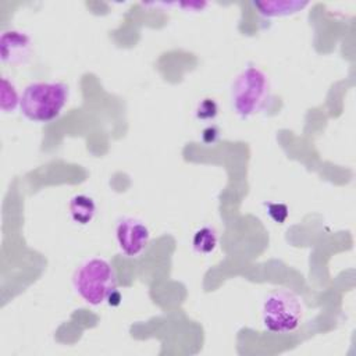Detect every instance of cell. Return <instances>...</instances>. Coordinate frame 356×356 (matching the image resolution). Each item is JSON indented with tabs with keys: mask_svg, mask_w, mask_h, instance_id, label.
I'll return each instance as SVG.
<instances>
[{
	"mask_svg": "<svg viewBox=\"0 0 356 356\" xmlns=\"http://www.w3.org/2000/svg\"><path fill=\"white\" fill-rule=\"evenodd\" d=\"M21 97H18V92L15 85L8 79V78H3L1 79V90H0V106L1 110L8 113V111H14L17 108V106L19 104Z\"/></svg>",
	"mask_w": 356,
	"mask_h": 356,
	"instance_id": "30bf717a",
	"label": "cell"
},
{
	"mask_svg": "<svg viewBox=\"0 0 356 356\" xmlns=\"http://www.w3.org/2000/svg\"><path fill=\"white\" fill-rule=\"evenodd\" d=\"M270 96L267 75L254 65L243 68L231 88V103L241 118H249L261 111Z\"/></svg>",
	"mask_w": 356,
	"mask_h": 356,
	"instance_id": "3957f363",
	"label": "cell"
},
{
	"mask_svg": "<svg viewBox=\"0 0 356 356\" xmlns=\"http://www.w3.org/2000/svg\"><path fill=\"white\" fill-rule=\"evenodd\" d=\"M307 3L299 1H271V3H256L260 8V13L266 17H277V15H288L302 10Z\"/></svg>",
	"mask_w": 356,
	"mask_h": 356,
	"instance_id": "9c48e42d",
	"label": "cell"
},
{
	"mask_svg": "<svg viewBox=\"0 0 356 356\" xmlns=\"http://www.w3.org/2000/svg\"><path fill=\"white\" fill-rule=\"evenodd\" d=\"M303 317V306L299 298L288 289H277L267 295L261 309L263 325L275 334L295 331Z\"/></svg>",
	"mask_w": 356,
	"mask_h": 356,
	"instance_id": "277c9868",
	"label": "cell"
},
{
	"mask_svg": "<svg viewBox=\"0 0 356 356\" xmlns=\"http://www.w3.org/2000/svg\"><path fill=\"white\" fill-rule=\"evenodd\" d=\"M75 292L89 305L97 306L115 291L117 280L110 263L102 257L85 260L72 275Z\"/></svg>",
	"mask_w": 356,
	"mask_h": 356,
	"instance_id": "7a4b0ae2",
	"label": "cell"
},
{
	"mask_svg": "<svg viewBox=\"0 0 356 356\" xmlns=\"http://www.w3.org/2000/svg\"><path fill=\"white\" fill-rule=\"evenodd\" d=\"M115 239L120 250L128 257L139 256L147 246L150 232L146 224L134 217H124L117 222Z\"/></svg>",
	"mask_w": 356,
	"mask_h": 356,
	"instance_id": "5b68a950",
	"label": "cell"
},
{
	"mask_svg": "<svg viewBox=\"0 0 356 356\" xmlns=\"http://www.w3.org/2000/svg\"><path fill=\"white\" fill-rule=\"evenodd\" d=\"M220 138V129L216 125H209L207 128L203 129L202 132V140L206 145H213L217 142V139Z\"/></svg>",
	"mask_w": 356,
	"mask_h": 356,
	"instance_id": "4fadbf2b",
	"label": "cell"
},
{
	"mask_svg": "<svg viewBox=\"0 0 356 356\" xmlns=\"http://www.w3.org/2000/svg\"><path fill=\"white\" fill-rule=\"evenodd\" d=\"M68 210L74 222L79 225H86L93 220L96 214V203L90 196L79 193L71 197Z\"/></svg>",
	"mask_w": 356,
	"mask_h": 356,
	"instance_id": "52a82bcc",
	"label": "cell"
},
{
	"mask_svg": "<svg viewBox=\"0 0 356 356\" xmlns=\"http://www.w3.org/2000/svg\"><path fill=\"white\" fill-rule=\"evenodd\" d=\"M32 50V40L25 32L11 29L3 32L0 38L1 61L8 64L24 63Z\"/></svg>",
	"mask_w": 356,
	"mask_h": 356,
	"instance_id": "8992f818",
	"label": "cell"
},
{
	"mask_svg": "<svg viewBox=\"0 0 356 356\" xmlns=\"http://www.w3.org/2000/svg\"><path fill=\"white\" fill-rule=\"evenodd\" d=\"M217 246V234L213 227L204 225L199 228L192 238V248L199 254H209Z\"/></svg>",
	"mask_w": 356,
	"mask_h": 356,
	"instance_id": "ba28073f",
	"label": "cell"
},
{
	"mask_svg": "<svg viewBox=\"0 0 356 356\" xmlns=\"http://www.w3.org/2000/svg\"><path fill=\"white\" fill-rule=\"evenodd\" d=\"M68 96L70 89L64 82H32L22 92L19 108L29 121L50 122L60 115Z\"/></svg>",
	"mask_w": 356,
	"mask_h": 356,
	"instance_id": "6da1fadb",
	"label": "cell"
},
{
	"mask_svg": "<svg viewBox=\"0 0 356 356\" xmlns=\"http://www.w3.org/2000/svg\"><path fill=\"white\" fill-rule=\"evenodd\" d=\"M267 210L270 217L278 224H282L288 217V207L282 203H268Z\"/></svg>",
	"mask_w": 356,
	"mask_h": 356,
	"instance_id": "7c38bea8",
	"label": "cell"
},
{
	"mask_svg": "<svg viewBox=\"0 0 356 356\" xmlns=\"http://www.w3.org/2000/svg\"><path fill=\"white\" fill-rule=\"evenodd\" d=\"M217 114H218V106L216 100L210 97L200 100L195 110V115L200 121H213L217 117Z\"/></svg>",
	"mask_w": 356,
	"mask_h": 356,
	"instance_id": "8fae6325",
	"label": "cell"
}]
</instances>
